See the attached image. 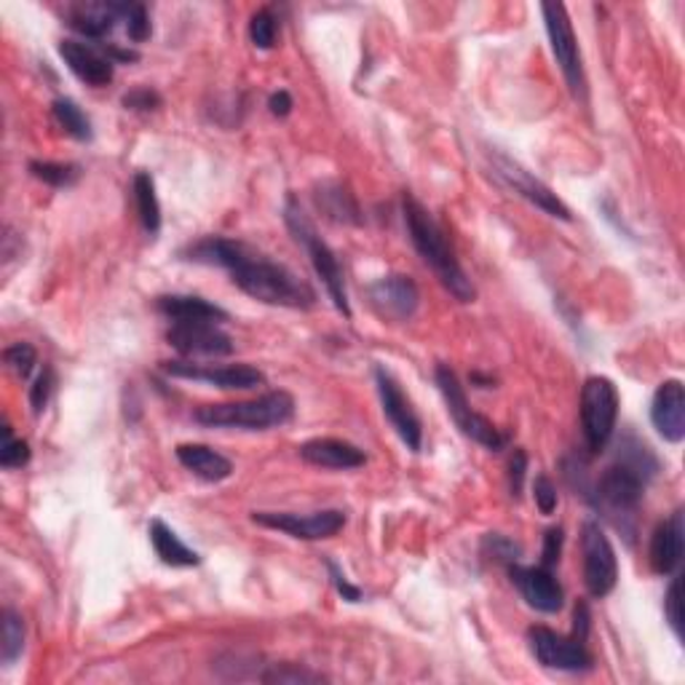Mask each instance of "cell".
Listing matches in <instances>:
<instances>
[{"label":"cell","mask_w":685,"mask_h":685,"mask_svg":"<svg viewBox=\"0 0 685 685\" xmlns=\"http://www.w3.org/2000/svg\"><path fill=\"white\" fill-rule=\"evenodd\" d=\"M582 552H584V586L592 597L603 600L616 590L618 563L611 538L605 536L597 520H586L582 525Z\"/></svg>","instance_id":"cell-9"},{"label":"cell","mask_w":685,"mask_h":685,"mask_svg":"<svg viewBox=\"0 0 685 685\" xmlns=\"http://www.w3.org/2000/svg\"><path fill=\"white\" fill-rule=\"evenodd\" d=\"M370 305L381 319L386 322H410L415 316L417 305H421V292L410 276L402 273H391V276L377 279L367 290Z\"/></svg>","instance_id":"cell-15"},{"label":"cell","mask_w":685,"mask_h":685,"mask_svg":"<svg viewBox=\"0 0 685 685\" xmlns=\"http://www.w3.org/2000/svg\"><path fill=\"white\" fill-rule=\"evenodd\" d=\"M533 498H536L541 514H552L557 508V487H554V482L546 474H538L536 482H533Z\"/></svg>","instance_id":"cell-39"},{"label":"cell","mask_w":685,"mask_h":685,"mask_svg":"<svg viewBox=\"0 0 685 685\" xmlns=\"http://www.w3.org/2000/svg\"><path fill=\"white\" fill-rule=\"evenodd\" d=\"M24 651V618L17 611H3V622H0V658L6 667L17 662Z\"/></svg>","instance_id":"cell-29"},{"label":"cell","mask_w":685,"mask_h":685,"mask_svg":"<svg viewBox=\"0 0 685 685\" xmlns=\"http://www.w3.org/2000/svg\"><path fill=\"white\" fill-rule=\"evenodd\" d=\"M167 341L185 356H231L233 341L214 322H178L167 332Z\"/></svg>","instance_id":"cell-16"},{"label":"cell","mask_w":685,"mask_h":685,"mask_svg":"<svg viewBox=\"0 0 685 685\" xmlns=\"http://www.w3.org/2000/svg\"><path fill=\"white\" fill-rule=\"evenodd\" d=\"M324 565H328L330 582L338 590V595H341L343 600H349V603H359V600H362V590H359V586H354V584L349 582V578H345V573L341 571V565L332 563V560H324Z\"/></svg>","instance_id":"cell-41"},{"label":"cell","mask_w":685,"mask_h":685,"mask_svg":"<svg viewBox=\"0 0 685 685\" xmlns=\"http://www.w3.org/2000/svg\"><path fill=\"white\" fill-rule=\"evenodd\" d=\"M150 533V544H153L155 554L164 565L172 567H195L201 565V554L193 552L191 546H185L180 541L178 533L167 525L164 520H153L148 527Z\"/></svg>","instance_id":"cell-25"},{"label":"cell","mask_w":685,"mask_h":685,"mask_svg":"<svg viewBox=\"0 0 685 685\" xmlns=\"http://www.w3.org/2000/svg\"><path fill=\"white\" fill-rule=\"evenodd\" d=\"M263 683H322L324 677L319 672L295 667V664H271V669H265L260 675Z\"/></svg>","instance_id":"cell-33"},{"label":"cell","mask_w":685,"mask_h":685,"mask_svg":"<svg viewBox=\"0 0 685 685\" xmlns=\"http://www.w3.org/2000/svg\"><path fill=\"white\" fill-rule=\"evenodd\" d=\"M269 108H271L273 115L284 119V115H290V110H292V97L286 94V91H273L271 100H269Z\"/></svg>","instance_id":"cell-44"},{"label":"cell","mask_w":685,"mask_h":685,"mask_svg":"<svg viewBox=\"0 0 685 685\" xmlns=\"http://www.w3.org/2000/svg\"><path fill=\"white\" fill-rule=\"evenodd\" d=\"M527 645L531 654L538 658V664L560 672H586L592 669V654L586 651V643L578 637L560 635L550 626H531L527 629Z\"/></svg>","instance_id":"cell-11"},{"label":"cell","mask_w":685,"mask_h":685,"mask_svg":"<svg viewBox=\"0 0 685 685\" xmlns=\"http://www.w3.org/2000/svg\"><path fill=\"white\" fill-rule=\"evenodd\" d=\"M3 359H6V364L14 370V375L22 377V381H24V377H30V373L36 370V364H38V354L30 343L9 345V349L3 351Z\"/></svg>","instance_id":"cell-37"},{"label":"cell","mask_w":685,"mask_h":685,"mask_svg":"<svg viewBox=\"0 0 685 685\" xmlns=\"http://www.w3.org/2000/svg\"><path fill=\"white\" fill-rule=\"evenodd\" d=\"M402 214L404 225H407L410 241H413L415 252L421 254L423 263L434 271V276L440 279V284L461 303H474L477 290H474L472 279L466 276V271L461 269L459 254H455L453 244H450L445 228L436 223V218L429 212L421 201L413 199L410 193H404L402 199Z\"/></svg>","instance_id":"cell-2"},{"label":"cell","mask_w":685,"mask_h":685,"mask_svg":"<svg viewBox=\"0 0 685 685\" xmlns=\"http://www.w3.org/2000/svg\"><path fill=\"white\" fill-rule=\"evenodd\" d=\"M525 474H527V453L522 447H517L512 453V459H508V493L514 495V498H520L522 485H525Z\"/></svg>","instance_id":"cell-38"},{"label":"cell","mask_w":685,"mask_h":685,"mask_svg":"<svg viewBox=\"0 0 685 685\" xmlns=\"http://www.w3.org/2000/svg\"><path fill=\"white\" fill-rule=\"evenodd\" d=\"M252 522L282 531L286 536L300 541H322L332 538L343 531L345 512L341 508H324L313 514H292V512H252Z\"/></svg>","instance_id":"cell-13"},{"label":"cell","mask_w":685,"mask_h":685,"mask_svg":"<svg viewBox=\"0 0 685 685\" xmlns=\"http://www.w3.org/2000/svg\"><path fill=\"white\" fill-rule=\"evenodd\" d=\"M651 423H654L656 434L662 440L672 442H683L685 436V389L681 381H664L662 386L656 389L654 402H651Z\"/></svg>","instance_id":"cell-19"},{"label":"cell","mask_w":685,"mask_h":685,"mask_svg":"<svg viewBox=\"0 0 685 685\" xmlns=\"http://www.w3.org/2000/svg\"><path fill=\"white\" fill-rule=\"evenodd\" d=\"M276 36H279L276 17H273L269 9L254 11L252 19H250V41L258 46V49L269 51V49H273V46H276Z\"/></svg>","instance_id":"cell-32"},{"label":"cell","mask_w":685,"mask_h":685,"mask_svg":"<svg viewBox=\"0 0 685 685\" xmlns=\"http://www.w3.org/2000/svg\"><path fill=\"white\" fill-rule=\"evenodd\" d=\"M434 377H436V386H440V394L447 404V413L450 417H453L455 426H459L469 440H474L482 447L504 450L506 436L498 432V426H495L493 421H487L485 415L474 413V410L469 407L466 391H463L455 370H450V364H440Z\"/></svg>","instance_id":"cell-7"},{"label":"cell","mask_w":685,"mask_h":685,"mask_svg":"<svg viewBox=\"0 0 685 685\" xmlns=\"http://www.w3.org/2000/svg\"><path fill=\"white\" fill-rule=\"evenodd\" d=\"M123 108L127 110H140V113H148V110H155L161 104V97L155 94L153 89H134L129 94H123Z\"/></svg>","instance_id":"cell-42"},{"label":"cell","mask_w":685,"mask_h":685,"mask_svg":"<svg viewBox=\"0 0 685 685\" xmlns=\"http://www.w3.org/2000/svg\"><path fill=\"white\" fill-rule=\"evenodd\" d=\"M174 453L188 472L204 482H223L233 474V463L206 445H178Z\"/></svg>","instance_id":"cell-24"},{"label":"cell","mask_w":685,"mask_h":685,"mask_svg":"<svg viewBox=\"0 0 685 685\" xmlns=\"http://www.w3.org/2000/svg\"><path fill=\"white\" fill-rule=\"evenodd\" d=\"M30 461V445L11 436V426H3V445H0V466L22 469Z\"/></svg>","instance_id":"cell-36"},{"label":"cell","mask_w":685,"mask_h":685,"mask_svg":"<svg viewBox=\"0 0 685 685\" xmlns=\"http://www.w3.org/2000/svg\"><path fill=\"white\" fill-rule=\"evenodd\" d=\"M491 164H493V174L504 182L508 191H514L525 201H531L533 206L541 209V212L552 214V218H557V220L573 218L571 209L565 206V201L557 199V193H554L550 185H544L538 178H533V174L527 172L525 167H520L517 161H512L504 153H491Z\"/></svg>","instance_id":"cell-10"},{"label":"cell","mask_w":685,"mask_h":685,"mask_svg":"<svg viewBox=\"0 0 685 685\" xmlns=\"http://www.w3.org/2000/svg\"><path fill=\"white\" fill-rule=\"evenodd\" d=\"M541 14H544L552 54H554V60H557L560 70H563L567 89H571V94L576 97V100H586V78H584L582 51H578L576 32H573L567 9L563 3H544L541 6Z\"/></svg>","instance_id":"cell-8"},{"label":"cell","mask_w":685,"mask_h":685,"mask_svg":"<svg viewBox=\"0 0 685 685\" xmlns=\"http://www.w3.org/2000/svg\"><path fill=\"white\" fill-rule=\"evenodd\" d=\"M482 550L485 554H491L495 563L514 565L522 557V546L514 544L512 538L501 536V533H487L485 541H482Z\"/></svg>","instance_id":"cell-35"},{"label":"cell","mask_w":685,"mask_h":685,"mask_svg":"<svg viewBox=\"0 0 685 685\" xmlns=\"http://www.w3.org/2000/svg\"><path fill=\"white\" fill-rule=\"evenodd\" d=\"M300 459L311 466L319 469H335V472H345V469H359L367 463L364 450L345 440H332V436H319V440H309L300 445Z\"/></svg>","instance_id":"cell-21"},{"label":"cell","mask_w":685,"mask_h":685,"mask_svg":"<svg viewBox=\"0 0 685 685\" xmlns=\"http://www.w3.org/2000/svg\"><path fill=\"white\" fill-rule=\"evenodd\" d=\"M132 191H134V204H137V214H140L142 228H145L148 233H159L161 231V204H159V195H155L153 178H150L148 172H137L134 182H132Z\"/></svg>","instance_id":"cell-27"},{"label":"cell","mask_w":685,"mask_h":685,"mask_svg":"<svg viewBox=\"0 0 685 685\" xmlns=\"http://www.w3.org/2000/svg\"><path fill=\"white\" fill-rule=\"evenodd\" d=\"M161 370L172 377H185V381L209 383L223 391H252L263 386L265 375L252 364H228V367H214V364H193V362H161Z\"/></svg>","instance_id":"cell-14"},{"label":"cell","mask_w":685,"mask_h":685,"mask_svg":"<svg viewBox=\"0 0 685 685\" xmlns=\"http://www.w3.org/2000/svg\"><path fill=\"white\" fill-rule=\"evenodd\" d=\"M51 113H54V121L75 140L89 142L94 132H91V121L89 115L78 108V102L68 100V97H60V100L51 102Z\"/></svg>","instance_id":"cell-28"},{"label":"cell","mask_w":685,"mask_h":685,"mask_svg":"<svg viewBox=\"0 0 685 685\" xmlns=\"http://www.w3.org/2000/svg\"><path fill=\"white\" fill-rule=\"evenodd\" d=\"M563 527H550L544 536V552H541V565L544 567H554L560 563V554H563Z\"/></svg>","instance_id":"cell-43"},{"label":"cell","mask_w":685,"mask_h":685,"mask_svg":"<svg viewBox=\"0 0 685 685\" xmlns=\"http://www.w3.org/2000/svg\"><path fill=\"white\" fill-rule=\"evenodd\" d=\"M51 389H54V370L51 367H43V373L38 375V381L32 383V391H30V404H32V413L41 415L46 402H49V394Z\"/></svg>","instance_id":"cell-40"},{"label":"cell","mask_w":685,"mask_h":685,"mask_svg":"<svg viewBox=\"0 0 685 685\" xmlns=\"http://www.w3.org/2000/svg\"><path fill=\"white\" fill-rule=\"evenodd\" d=\"M182 258L201 265H218L231 273V282L239 286L244 295L260 300L265 305H282V309H311L316 303L313 286L300 279L295 271L276 260L265 258L252 246L241 241L206 236L195 244L182 250Z\"/></svg>","instance_id":"cell-1"},{"label":"cell","mask_w":685,"mask_h":685,"mask_svg":"<svg viewBox=\"0 0 685 685\" xmlns=\"http://www.w3.org/2000/svg\"><path fill=\"white\" fill-rule=\"evenodd\" d=\"M586 635H590V611H586V605L582 603L576 608V626H573V637H578V641L586 643Z\"/></svg>","instance_id":"cell-45"},{"label":"cell","mask_w":685,"mask_h":685,"mask_svg":"<svg viewBox=\"0 0 685 685\" xmlns=\"http://www.w3.org/2000/svg\"><path fill=\"white\" fill-rule=\"evenodd\" d=\"M155 309L164 313L167 319L178 322H225L228 313L220 305L209 303V300L199 295H161L155 300Z\"/></svg>","instance_id":"cell-23"},{"label":"cell","mask_w":685,"mask_h":685,"mask_svg":"<svg viewBox=\"0 0 685 685\" xmlns=\"http://www.w3.org/2000/svg\"><path fill=\"white\" fill-rule=\"evenodd\" d=\"M295 415V400L286 391H269L258 400L204 404L195 410V421L209 429H239V432H269L284 426Z\"/></svg>","instance_id":"cell-3"},{"label":"cell","mask_w":685,"mask_h":685,"mask_svg":"<svg viewBox=\"0 0 685 685\" xmlns=\"http://www.w3.org/2000/svg\"><path fill=\"white\" fill-rule=\"evenodd\" d=\"M685 552V517L683 508H675L651 536V567L658 576H669L683 563Z\"/></svg>","instance_id":"cell-20"},{"label":"cell","mask_w":685,"mask_h":685,"mask_svg":"<svg viewBox=\"0 0 685 685\" xmlns=\"http://www.w3.org/2000/svg\"><path fill=\"white\" fill-rule=\"evenodd\" d=\"M30 174L51 188H70L78 180L75 164H54V161H30Z\"/></svg>","instance_id":"cell-30"},{"label":"cell","mask_w":685,"mask_h":685,"mask_svg":"<svg viewBox=\"0 0 685 685\" xmlns=\"http://www.w3.org/2000/svg\"><path fill=\"white\" fill-rule=\"evenodd\" d=\"M375 386H377V396H381L383 415H386L391 429L400 434V440L407 445V450L421 453V447H423L421 417H417L413 402L404 396L400 381H396L386 367H375Z\"/></svg>","instance_id":"cell-12"},{"label":"cell","mask_w":685,"mask_h":685,"mask_svg":"<svg viewBox=\"0 0 685 685\" xmlns=\"http://www.w3.org/2000/svg\"><path fill=\"white\" fill-rule=\"evenodd\" d=\"M121 22L115 3H83L68 11V24L89 41H104Z\"/></svg>","instance_id":"cell-22"},{"label":"cell","mask_w":685,"mask_h":685,"mask_svg":"<svg viewBox=\"0 0 685 685\" xmlns=\"http://www.w3.org/2000/svg\"><path fill=\"white\" fill-rule=\"evenodd\" d=\"M664 616L677 641H683V576L672 578L667 595H664Z\"/></svg>","instance_id":"cell-34"},{"label":"cell","mask_w":685,"mask_h":685,"mask_svg":"<svg viewBox=\"0 0 685 685\" xmlns=\"http://www.w3.org/2000/svg\"><path fill=\"white\" fill-rule=\"evenodd\" d=\"M60 57L70 68L78 81L89 83V87L100 89L108 87L115 78V62L102 51V46H91L87 41H60Z\"/></svg>","instance_id":"cell-18"},{"label":"cell","mask_w":685,"mask_h":685,"mask_svg":"<svg viewBox=\"0 0 685 685\" xmlns=\"http://www.w3.org/2000/svg\"><path fill=\"white\" fill-rule=\"evenodd\" d=\"M508 576H512L514 586L520 590L522 600H525L531 608L541 613H560L565 605V592L554 578L552 567L536 565V567H522V565H508Z\"/></svg>","instance_id":"cell-17"},{"label":"cell","mask_w":685,"mask_h":685,"mask_svg":"<svg viewBox=\"0 0 685 685\" xmlns=\"http://www.w3.org/2000/svg\"><path fill=\"white\" fill-rule=\"evenodd\" d=\"M618 421V391L611 377L592 375L582 389V432L590 453L608 447Z\"/></svg>","instance_id":"cell-6"},{"label":"cell","mask_w":685,"mask_h":685,"mask_svg":"<svg viewBox=\"0 0 685 685\" xmlns=\"http://www.w3.org/2000/svg\"><path fill=\"white\" fill-rule=\"evenodd\" d=\"M658 461L651 450L635 442V453L624 450L616 463H611L597 482V504L603 501L613 512L629 514L641 506L645 482L656 474Z\"/></svg>","instance_id":"cell-4"},{"label":"cell","mask_w":685,"mask_h":685,"mask_svg":"<svg viewBox=\"0 0 685 685\" xmlns=\"http://www.w3.org/2000/svg\"><path fill=\"white\" fill-rule=\"evenodd\" d=\"M316 204L332 223L362 225V209H359L354 193L341 182H322L316 188Z\"/></svg>","instance_id":"cell-26"},{"label":"cell","mask_w":685,"mask_h":685,"mask_svg":"<svg viewBox=\"0 0 685 685\" xmlns=\"http://www.w3.org/2000/svg\"><path fill=\"white\" fill-rule=\"evenodd\" d=\"M115 9H119L121 22L127 24L129 38H132L134 43H142L150 38V17L148 9L142 3H115Z\"/></svg>","instance_id":"cell-31"},{"label":"cell","mask_w":685,"mask_h":685,"mask_svg":"<svg viewBox=\"0 0 685 685\" xmlns=\"http://www.w3.org/2000/svg\"><path fill=\"white\" fill-rule=\"evenodd\" d=\"M284 223L290 228L292 239L298 241L300 246H303L305 254L311 258L313 271H316V276L322 279L324 286H328V295L332 298V303H335V309L343 313L345 319L351 316V303H349V292H345V279H343V265L341 260H338V254L332 252V246L319 236L316 225L311 223L309 214L300 209V204L290 195V201H286L284 206Z\"/></svg>","instance_id":"cell-5"}]
</instances>
